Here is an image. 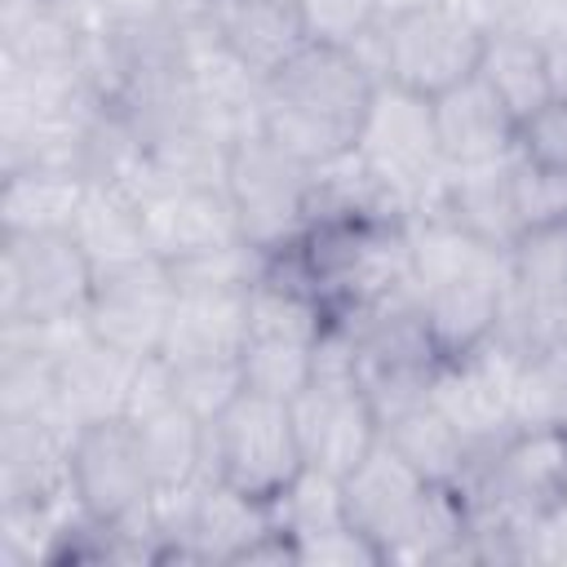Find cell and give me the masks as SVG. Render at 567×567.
Returning a JSON list of instances; mask_svg holds the SVG:
<instances>
[{"label": "cell", "instance_id": "cell-1", "mask_svg": "<svg viewBox=\"0 0 567 567\" xmlns=\"http://www.w3.org/2000/svg\"><path fill=\"white\" fill-rule=\"evenodd\" d=\"M377 84L354 44L310 40L261 80L257 133L310 168L337 164L354 151Z\"/></svg>", "mask_w": 567, "mask_h": 567}, {"label": "cell", "instance_id": "cell-2", "mask_svg": "<svg viewBox=\"0 0 567 567\" xmlns=\"http://www.w3.org/2000/svg\"><path fill=\"white\" fill-rule=\"evenodd\" d=\"M487 27L447 0L385 13L354 49L377 71V80L399 84L416 97H443L447 89L478 75Z\"/></svg>", "mask_w": 567, "mask_h": 567}, {"label": "cell", "instance_id": "cell-3", "mask_svg": "<svg viewBox=\"0 0 567 567\" xmlns=\"http://www.w3.org/2000/svg\"><path fill=\"white\" fill-rule=\"evenodd\" d=\"M332 328L328 306L297 279V270L270 257L266 275L248 292V332H244V390L292 399L310 377L319 346Z\"/></svg>", "mask_w": 567, "mask_h": 567}, {"label": "cell", "instance_id": "cell-4", "mask_svg": "<svg viewBox=\"0 0 567 567\" xmlns=\"http://www.w3.org/2000/svg\"><path fill=\"white\" fill-rule=\"evenodd\" d=\"M288 408H292L301 461L332 478L359 470V461L381 443V421L359 381L354 341L341 323L328 328L315 359V377L288 399Z\"/></svg>", "mask_w": 567, "mask_h": 567}, {"label": "cell", "instance_id": "cell-5", "mask_svg": "<svg viewBox=\"0 0 567 567\" xmlns=\"http://www.w3.org/2000/svg\"><path fill=\"white\" fill-rule=\"evenodd\" d=\"M350 155L363 168V177L385 195V204L403 217L434 204L447 177L434 128V102L385 80L377 84L372 111Z\"/></svg>", "mask_w": 567, "mask_h": 567}, {"label": "cell", "instance_id": "cell-6", "mask_svg": "<svg viewBox=\"0 0 567 567\" xmlns=\"http://www.w3.org/2000/svg\"><path fill=\"white\" fill-rule=\"evenodd\" d=\"M226 195L244 244L279 257L297 248L319 217V168L292 159L261 133H244L226 155Z\"/></svg>", "mask_w": 567, "mask_h": 567}, {"label": "cell", "instance_id": "cell-7", "mask_svg": "<svg viewBox=\"0 0 567 567\" xmlns=\"http://www.w3.org/2000/svg\"><path fill=\"white\" fill-rule=\"evenodd\" d=\"M306 470L288 399L239 390L217 416L204 421V474H217L235 492L275 505Z\"/></svg>", "mask_w": 567, "mask_h": 567}, {"label": "cell", "instance_id": "cell-8", "mask_svg": "<svg viewBox=\"0 0 567 567\" xmlns=\"http://www.w3.org/2000/svg\"><path fill=\"white\" fill-rule=\"evenodd\" d=\"M151 514L164 545V563L177 558L239 567L244 554L275 527V505L235 492L217 474H199L177 492H159Z\"/></svg>", "mask_w": 567, "mask_h": 567}, {"label": "cell", "instance_id": "cell-9", "mask_svg": "<svg viewBox=\"0 0 567 567\" xmlns=\"http://www.w3.org/2000/svg\"><path fill=\"white\" fill-rule=\"evenodd\" d=\"M89 297L93 261L71 230L0 235V323H75Z\"/></svg>", "mask_w": 567, "mask_h": 567}, {"label": "cell", "instance_id": "cell-10", "mask_svg": "<svg viewBox=\"0 0 567 567\" xmlns=\"http://www.w3.org/2000/svg\"><path fill=\"white\" fill-rule=\"evenodd\" d=\"M115 186H124V190L133 195V204H137V213H142L146 244H151V252H159L168 266L244 239L226 186L168 177V173H159V168L146 164V151H142V159H137V168H133L128 177H120Z\"/></svg>", "mask_w": 567, "mask_h": 567}, {"label": "cell", "instance_id": "cell-11", "mask_svg": "<svg viewBox=\"0 0 567 567\" xmlns=\"http://www.w3.org/2000/svg\"><path fill=\"white\" fill-rule=\"evenodd\" d=\"M177 306L173 266L159 252H142L93 270V297L84 323L133 359H155Z\"/></svg>", "mask_w": 567, "mask_h": 567}, {"label": "cell", "instance_id": "cell-12", "mask_svg": "<svg viewBox=\"0 0 567 567\" xmlns=\"http://www.w3.org/2000/svg\"><path fill=\"white\" fill-rule=\"evenodd\" d=\"M71 501L93 523H128L155 505L142 447L128 416H102L75 425L71 439Z\"/></svg>", "mask_w": 567, "mask_h": 567}, {"label": "cell", "instance_id": "cell-13", "mask_svg": "<svg viewBox=\"0 0 567 567\" xmlns=\"http://www.w3.org/2000/svg\"><path fill=\"white\" fill-rule=\"evenodd\" d=\"M523 359L527 354L518 346H509L505 337H492L483 350L439 363L430 381V399L447 412V421L470 439L478 456L514 434V381Z\"/></svg>", "mask_w": 567, "mask_h": 567}, {"label": "cell", "instance_id": "cell-14", "mask_svg": "<svg viewBox=\"0 0 567 567\" xmlns=\"http://www.w3.org/2000/svg\"><path fill=\"white\" fill-rule=\"evenodd\" d=\"M248 292L226 284H177V306L155 363L168 377L186 372H239L248 332ZM244 377V372H239Z\"/></svg>", "mask_w": 567, "mask_h": 567}, {"label": "cell", "instance_id": "cell-15", "mask_svg": "<svg viewBox=\"0 0 567 567\" xmlns=\"http://www.w3.org/2000/svg\"><path fill=\"white\" fill-rule=\"evenodd\" d=\"M124 416H128L133 439L142 447L155 496L177 492L204 474V416L177 399V390L168 385V377L155 359L142 363Z\"/></svg>", "mask_w": 567, "mask_h": 567}, {"label": "cell", "instance_id": "cell-16", "mask_svg": "<svg viewBox=\"0 0 567 567\" xmlns=\"http://www.w3.org/2000/svg\"><path fill=\"white\" fill-rule=\"evenodd\" d=\"M142 363L146 359H133V354L106 346L84 319L58 323V341H53L58 412L71 425L102 421V416H124Z\"/></svg>", "mask_w": 567, "mask_h": 567}, {"label": "cell", "instance_id": "cell-17", "mask_svg": "<svg viewBox=\"0 0 567 567\" xmlns=\"http://www.w3.org/2000/svg\"><path fill=\"white\" fill-rule=\"evenodd\" d=\"M275 523L292 536L297 563H341V567H381V549L350 523L341 478L323 470H301L288 492L275 501Z\"/></svg>", "mask_w": 567, "mask_h": 567}, {"label": "cell", "instance_id": "cell-18", "mask_svg": "<svg viewBox=\"0 0 567 567\" xmlns=\"http://www.w3.org/2000/svg\"><path fill=\"white\" fill-rule=\"evenodd\" d=\"M416 297H421V319H425L439 363H452V359L483 350L496 337L505 319V301H509V266L439 279V284L416 288Z\"/></svg>", "mask_w": 567, "mask_h": 567}, {"label": "cell", "instance_id": "cell-19", "mask_svg": "<svg viewBox=\"0 0 567 567\" xmlns=\"http://www.w3.org/2000/svg\"><path fill=\"white\" fill-rule=\"evenodd\" d=\"M434 128L447 168L496 164L518 151V120L483 75H470L465 84L434 97Z\"/></svg>", "mask_w": 567, "mask_h": 567}, {"label": "cell", "instance_id": "cell-20", "mask_svg": "<svg viewBox=\"0 0 567 567\" xmlns=\"http://www.w3.org/2000/svg\"><path fill=\"white\" fill-rule=\"evenodd\" d=\"M208 27L257 80L310 44V27L297 0H208Z\"/></svg>", "mask_w": 567, "mask_h": 567}, {"label": "cell", "instance_id": "cell-21", "mask_svg": "<svg viewBox=\"0 0 567 567\" xmlns=\"http://www.w3.org/2000/svg\"><path fill=\"white\" fill-rule=\"evenodd\" d=\"M381 443H390L416 474H425L430 483H443V487H461L478 461L470 439L447 421V412L430 394H416V399L381 412Z\"/></svg>", "mask_w": 567, "mask_h": 567}, {"label": "cell", "instance_id": "cell-22", "mask_svg": "<svg viewBox=\"0 0 567 567\" xmlns=\"http://www.w3.org/2000/svg\"><path fill=\"white\" fill-rule=\"evenodd\" d=\"M509 159L474 164V168H447L443 190L434 199L456 226H465L474 239H483V244H492L501 252H514V244L523 239L518 208H514Z\"/></svg>", "mask_w": 567, "mask_h": 567}, {"label": "cell", "instance_id": "cell-23", "mask_svg": "<svg viewBox=\"0 0 567 567\" xmlns=\"http://www.w3.org/2000/svg\"><path fill=\"white\" fill-rule=\"evenodd\" d=\"M84 182L89 177L80 168H58V164L0 173V235L71 230Z\"/></svg>", "mask_w": 567, "mask_h": 567}, {"label": "cell", "instance_id": "cell-24", "mask_svg": "<svg viewBox=\"0 0 567 567\" xmlns=\"http://www.w3.org/2000/svg\"><path fill=\"white\" fill-rule=\"evenodd\" d=\"M71 235L84 248V257L93 261V270L151 252L146 230H142V213H137L133 195L124 186H115V182H102V177H89L84 182V195H80Z\"/></svg>", "mask_w": 567, "mask_h": 567}, {"label": "cell", "instance_id": "cell-25", "mask_svg": "<svg viewBox=\"0 0 567 567\" xmlns=\"http://www.w3.org/2000/svg\"><path fill=\"white\" fill-rule=\"evenodd\" d=\"M478 75L492 84V93L509 106V115H514L518 124H523L536 106H545V102L554 97L545 44H540L536 35H527V31H514V27L487 31Z\"/></svg>", "mask_w": 567, "mask_h": 567}, {"label": "cell", "instance_id": "cell-26", "mask_svg": "<svg viewBox=\"0 0 567 567\" xmlns=\"http://www.w3.org/2000/svg\"><path fill=\"white\" fill-rule=\"evenodd\" d=\"M514 430H567V337L523 359L514 381Z\"/></svg>", "mask_w": 567, "mask_h": 567}, {"label": "cell", "instance_id": "cell-27", "mask_svg": "<svg viewBox=\"0 0 567 567\" xmlns=\"http://www.w3.org/2000/svg\"><path fill=\"white\" fill-rule=\"evenodd\" d=\"M509 182H514V208H518L523 235L567 226V173L540 168V164H532V159H523L514 151Z\"/></svg>", "mask_w": 567, "mask_h": 567}, {"label": "cell", "instance_id": "cell-28", "mask_svg": "<svg viewBox=\"0 0 567 567\" xmlns=\"http://www.w3.org/2000/svg\"><path fill=\"white\" fill-rule=\"evenodd\" d=\"M518 155L540 168L567 173V97L554 93L545 106H536L518 124Z\"/></svg>", "mask_w": 567, "mask_h": 567}, {"label": "cell", "instance_id": "cell-29", "mask_svg": "<svg viewBox=\"0 0 567 567\" xmlns=\"http://www.w3.org/2000/svg\"><path fill=\"white\" fill-rule=\"evenodd\" d=\"M111 27H146L164 18V0H80Z\"/></svg>", "mask_w": 567, "mask_h": 567}, {"label": "cell", "instance_id": "cell-30", "mask_svg": "<svg viewBox=\"0 0 567 567\" xmlns=\"http://www.w3.org/2000/svg\"><path fill=\"white\" fill-rule=\"evenodd\" d=\"M545 44V58H549V80H554V93L558 97H567V22L549 35V40H540Z\"/></svg>", "mask_w": 567, "mask_h": 567}, {"label": "cell", "instance_id": "cell-31", "mask_svg": "<svg viewBox=\"0 0 567 567\" xmlns=\"http://www.w3.org/2000/svg\"><path fill=\"white\" fill-rule=\"evenodd\" d=\"M297 4H301V0H297Z\"/></svg>", "mask_w": 567, "mask_h": 567}]
</instances>
